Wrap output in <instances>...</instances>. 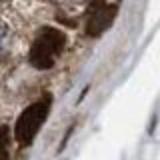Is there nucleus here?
<instances>
[{
  "instance_id": "obj_5",
  "label": "nucleus",
  "mask_w": 160,
  "mask_h": 160,
  "mask_svg": "<svg viewBox=\"0 0 160 160\" xmlns=\"http://www.w3.org/2000/svg\"><path fill=\"white\" fill-rule=\"evenodd\" d=\"M8 46H10V28L6 26V22L0 20V58L8 52Z\"/></svg>"
},
{
  "instance_id": "obj_6",
  "label": "nucleus",
  "mask_w": 160,
  "mask_h": 160,
  "mask_svg": "<svg viewBox=\"0 0 160 160\" xmlns=\"http://www.w3.org/2000/svg\"><path fill=\"white\" fill-rule=\"evenodd\" d=\"M0 2H6V0H0Z\"/></svg>"
},
{
  "instance_id": "obj_1",
  "label": "nucleus",
  "mask_w": 160,
  "mask_h": 160,
  "mask_svg": "<svg viewBox=\"0 0 160 160\" xmlns=\"http://www.w3.org/2000/svg\"><path fill=\"white\" fill-rule=\"evenodd\" d=\"M66 48V34L58 28H42L28 52V62L38 70H48L56 64Z\"/></svg>"
},
{
  "instance_id": "obj_2",
  "label": "nucleus",
  "mask_w": 160,
  "mask_h": 160,
  "mask_svg": "<svg viewBox=\"0 0 160 160\" xmlns=\"http://www.w3.org/2000/svg\"><path fill=\"white\" fill-rule=\"evenodd\" d=\"M48 110H50L48 96L40 98L38 102L24 108V112L18 116L16 124H14V140H16V144L20 148H26L32 144V140L36 138L38 130L42 128L44 120L48 116Z\"/></svg>"
},
{
  "instance_id": "obj_4",
  "label": "nucleus",
  "mask_w": 160,
  "mask_h": 160,
  "mask_svg": "<svg viewBox=\"0 0 160 160\" xmlns=\"http://www.w3.org/2000/svg\"><path fill=\"white\" fill-rule=\"evenodd\" d=\"M0 160H10V128L0 126Z\"/></svg>"
},
{
  "instance_id": "obj_3",
  "label": "nucleus",
  "mask_w": 160,
  "mask_h": 160,
  "mask_svg": "<svg viewBox=\"0 0 160 160\" xmlns=\"http://www.w3.org/2000/svg\"><path fill=\"white\" fill-rule=\"evenodd\" d=\"M120 0H92L86 14V32L90 36H100L112 26Z\"/></svg>"
}]
</instances>
